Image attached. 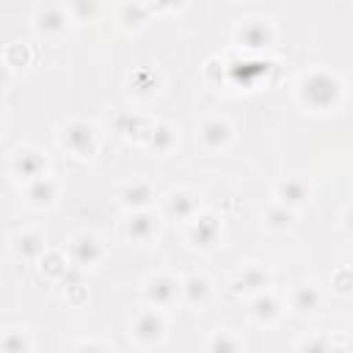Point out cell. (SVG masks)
<instances>
[{"label":"cell","instance_id":"cell-31","mask_svg":"<svg viewBox=\"0 0 353 353\" xmlns=\"http://www.w3.org/2000/svg\"><path fill=\"white\" fill-rule=\"evenodd\" d=\"M345 229L353 234V210H347V212H345Z\"/></svg>","mask_w":353,"mask_h":353},{"label":"cell","instance_id":"cell-15","mask_svg":"<svg viewBox=\"0 0 353 353\" xmlns=\"http://www.w3.org/2000/svg\"><path fill=\"white\" fill-rule=\"evenodd\" d=\"M33 22H36V30H39V33H44V36H58V33H63L69 17H66V11H61L58 6H44V8L36 14Z\"/></svg>","mask_w":353,"mask_h":353},{"label":"cell","instance_id":"cell-17","mask_svg":"<svg viewBox=\"0 0 353 353\" xmlns=\"http://www.w3.org/2000/svg\"><path fill=\"white\" fill-rule=\"evenodd\" d=\"M25 196H28V201H30L33 207H50V204L55 201V182L47 179V176H39V179H33V182L28 185Z\"/></svg>","mask_w":353,"mask_h":353},{"label":"cell","instance_id":"cell-12","mask_svg":"<svg viewBox=\"0 0 353 353\" xmlns=\"http://www.w3.org/2000/svg\"><path fill=\"white\" fill-rule=\"evenodd\" d=\"M276 199H279V204L295 210V207L306 204V199H309V185H306L303 179H298V176H287V179H281V182L276 185Z\"/></svg>","mask_w":353,"mask_h":353},{"label":"cell","instance_id":"cell-30","mask_svg":"<svg viewBox=\"0 0 353 353\" xmlns=\"http://www.w3.org/2000/svg\"><path fill=\"white\" fill-rule=\"evenodd\" d=\"M152 6H157V8H174V6H179V0H152Z\"/></svg>","mask_w":353,"mask_h":353},{"label":"cell","instance_id":"cell-24","mask_svg":"<svg viewBox=\"0 0 353 353\" xmlns=\"http://www.w3.org/2000/svg\"><path fill=\"white\" fill-rule=\"evenodd\" d=\"M0 347H3L6 353H25V350H30V342L25 339L22 331H6Z\"/></svg>","mask_w":353,"mask_h":353},{"label":"cell","instance_id":"cell-6","mask_svg":"<svg viewBox=\"0 0 353 353\" xmlns=\"http://www.w3.org/2000/svg\"><path fill=\"white\" fill-rule=\"evenodd\" d=\"M143 295H146V301L152 306H171L182 295V284L176 279H171V276H154V279L146 281Z\"/></svg>","mask_w":353,"mask_h":353},{"label":"cell","instance_id":"cell-21","mask_svg":"<svg viewBox=\"0 0 353 353\" xmlns=\"http://www.w3.org/2000/svg\"><path fill=\"white\" fill-rule=\"evenodd\" d=\"M146 146L152 152H157V154H165L174 146V130L168 124H154L152 132H149V138H146Z\"/></svg>","mask_w":353,"mask_h":353},{"label":"cell","instance_id":"cell-2","mask_svg":"<svg viewBox=\"0 0 353 353\" xmlns=\"http://www.w3.org/2000/svg\"><path fill=\"white\" fill-rule=\"evenodd\" d=\"M61 146L74 157H91L97 152V132L88 121H69L61 132Z\"/></svg>","mask_w":353,"mask_h":353},{"label":"cell","instance_id":"cell-23","mask_svg":"<svg viewBox=\"0 0 353 353\" xmlns=\"http://www.w3.org/2000/svg\"><path fill=\"white\" fill-rule=\"evenodd\" d=\"M146 17H149V11H146L143 3H127V6L121 8V22H124V28H141V25L146 22Z\"/></svg>","mask_w":353,"mask_h":353},{"label":"cell","instance_id":"cell-1","mask_svg":"<svg viewBox=\"0 0 353 353\" xmlns=\"http://www.w3.org/2000/svg\"><path fill=\"white\" fill-rule=\"evenodd\" d=\"M298 94H301V102H303L309 110H314V113H328V110H334V108L339 105V99H342V83H339L331 72L317 69V72H309V74L301 80Z\"/></svg>","mask_w":353,"mask_h":353},{"label":"cell","instance_id":"cell-9","mask_svg":"<svg viewBox=\"0 0 353 353\" xmlns=\"http://www.w3.org/2000/svg\"><path fill=\"white\" fill-rule=\"evenodd\" d=\"M199 141L204 149L210 152H221L223 146H229L232 141V124L223 121V119H207L199 130Z\"/></svg>","mask_w":353,"mask_h":353},{"label":"cell","instance_id":"cell-25","mask_svg":"<svg viewBox=\"0 0 353 353\" xmlns=\"http://www.w3.org/2000/svg\"><path fill=\"white\" fill-rule=\"evenodd\" d=\"M69 11L74 19L88 22L97 17V0H69Z\"/></svg>","mask_w":353,"mask_h":353},{"label":"cell","instance_id":"cell-10","mask_svg":"<svg viewBox=\"0 0 353 353\" xmlns=\"http://www.w3.org/2000/svg\"><path fill=\"white\" fill-rule=\"evenodd\" d=\"M124 234L132 243H149L157 234V218L149 210H132V215L124 223Z\"/></svg>","mask_w":353,"mask_h":353},{"label":"cell","instance_id":"cell-7","mask_svg":"<svg viewBox=\"0 0 353 353\" xmlns=\"http://www.w3.org/2000/svg\"><path fill=\"white\" fill-rule=\"evenodd\" d=\"M163 334H165V320H163V314L154 312V309L141 312V314L135 317V323H132V336H135L141 345H154V342L163 339Z\"/></svg>","mask_w":353,"mask_h":353},{"label":"cell","instance_id":"cell-22","mask_svg":"<svg viewBox=\"0 0 353 353\" xmlns=\"http://www.w3.org/2000/svg\"><path fill=\"white\" fill-rule=\"evenodd\" d=\"M292 221H295L292 207H284V204L270 207L268 215H265V223H268V229H273V232H287V229L292 226Z\"/></svg>","mask_w":353,"mask_h":353},{"label":"cell","instance_id":"cell-8","mask_svg":"<svg viewBox=\"0 0 353 353\" xmlns=\"http://www.w3.org/2000/svg\"><path fill=\"white\" fill-rule=\"evenodd\" d=\"M237 41L245 50H265L273 41V28L265 19H248L237 28Z\"/></svg>","mask_w":353,"mask_h":353},{"label":"cell","instance_id":"cell-18","mask_svg":"<svg viewBox=\"0 0 353 353\" xmlns=\"http://www.w3.org/2000/svg\"><path fill=\"white\" fill-rule=\"evenodd\" d=\"M182 298L190 303V306H204L207 298H210V281L204 276H188L182 281Z\"/></svg>","mask_w":353,"mask_h":353},{"label":"cell","instance_id":"cell-11","mask_svg":"<svg viewBox=\"0 0 353 353\" xmlns=\"http://www.w3.org/2000/svg\"><path fill=\"white\" fill-rule=\"evenodd\" d=\"M199 210V199L190 190H171L165 199V215L174 221H193Z\"/></svg>","mask_w":353,"mask_h":353},{"label":"cell","instance_id":"cell-28","mask_svg":"<svg viewBox=\"0 0 353 353\" xmlns=\"http://www.w3.org/2000/svg\"><path fill=\"white\" fill-rule=\"evenodd\" d=\"M210 347H212V350H237V347H240V342H237V339H232L226 331H218V334H215V339L210 342Z\"/></svg>","mask_w":353,"mask_h":353},{"label":"cell","instance_id":"cell-29","mask_svg":"<svg viewBox=\"0 0 353 353\" xmlns=\"http://www.w3.org/2000/svg\"><path fill=\"white\" fill-rule=\"evenodd\" d=\"M298 347H309V350H325V347H331V342H328V339H303V342H298Z\"/></svg>","mask_w":353,"mask_h":353},{"label":"cell","instance_id":"cell-26","mask_svg":"<svg viewBox=\"0 0 353 353\" xmlns=\"http://www.w3.org/2000/svg\"><path fill=\"white\" fill-rule=\"evenodd\" d=\"M334 287H336V292H342V295L353 292V268H339V270L334 273Z\"/></svg>","mask_w":353,"mask_h":353},{"label":"cell","instance_id":"cell-13","mask_svg":"<svg viewBox=\"0 0 353 353\" xmlns=\"http://www.w3.org/2000/svg\"><path fill=\"white\" fill-rule=\"evenodd\" d=\"M119 199H121V204L130 207V210H146V207L154 201V190H152L149 182L135 179V182H130V185L121 188Z\"/></svg>","mask_w":353,"mask_h":353},{"label":"cell","instance_id":"cell-3","mask_svg":"<svg viewBox=\"0 0 353 353\" xmlns=\"http://www.w3.org/2000/svg\"><path fill=\"white\" fill-rule=\"evenodd\" d=\"M218 240H221V221H218V215H212V212L196 215L190 229H188V243L193 248H212Z\"/></svg>","mask_w":353,"mask_h":353},{"label":"cell","instance_id":"cell-16","mask_svg":"<svg viewBox=\"0 0 353 353\" xmlns=\"http://www.w3.org/2000/svg\"><path fill=\"white\" fill-rule=\"evenodd\" d=\"M251 314H254V320H259V323H270V320H276V317L281 314V303H279L276 295H270L268 290H262V292L254 295Z\"/></svg>","mask_w":353,"mask_h":353},{"label":"cell","instance_id":"cell-27","mask_svg":"<svg viewBox=\"0 0 353 353\" xmlns=\"http://www.w3.org/2000/svg\"><path fill=\"white\" fill-rule=\"evenodd\" d=\"M50 276H63L66 273V259L63 254H44V265H41Z\"/></svg>","mask_w":353,"mask_h":353},{"label":"cell","instance_id":"cell-14","mask_svg":"<svg viewBox=\"0 0 353 353\" xmlns=\"http://www.w3.org/2000/svg\"><path fill=\"white\" fill-rule=\"evenodd\" d=\"M268 284H270V273H268L265 268H256V265H254V268H245V270L232 281V290H234V292H245V295H248V292L256 295V292L268 290Z\"/></svg>","mask_w":353,"mask_h":353},{"label":"cell","instance_id":"cell-20","mask_svg":"<svg viewBox=\"0 0 353 353\" xmlns=\"http://www.w3.org/2000/svg\"><path fill=\"white\" fill-rule=\"evenodd\" d=\"M290 303H292V309L298 314H312L320 306V292L312 284H301V287L292 290V301Z\"/></svg>","mask_w":353,"mask_h":353},{"label":"cell","instance_id":"cell-4","mask_svg":"<svg viewBox=\"0 0 353 353\" xmlns=\"http://www.w3.org/2000/svg\"><path fill=\"white\" fill-rule=\"evenodd\" d=\"M44 168H47V160L41 152L36 149H19L14 157H11V174L17 179H25V182H33L39 176H44Z\"/></svg>","mask_w":353,"mask_h":353},{"label":"cell","instance_id":"cell-19","mask_svg":"<svg viewBox=\"0 0 353 353\" xmlns=\"http://www.w3.org/2000/svg\"><path fill=\"white\" fill-rule=\"evenodd\" d=\"M14 251L22 256V259H39L44 254V240L39 232H22L17 234L14 240Z\"/></svg>","mask_w":353,"mask_h":353},{"label":"cell","instance_id":"cell-5","mask_svg":"<svg viewBox=\"0 0 353 353\" xmlns=\"http://www.w3.org/2000/svg\"><path fill=\"white\" fill-rule=\"evenodd\" d=\"M69 259L77 268H94L102 259V245H99L97 234H88V232L77 234L69 245Z\"/></svg>","mask_w":353,"mask_h":353}]
</instances>
